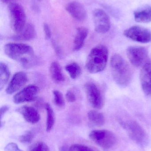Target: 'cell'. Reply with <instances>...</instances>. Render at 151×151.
<instances>
[{
  "instance_id": "obj_31",
  "label": "cell",
  "mask_w": 151,
  "mask_h": 151,
  "mask_svg": "<svg viewBox=\"0 0 151 151\" xmlns=\"http://www.w3.org/2000/svg\"><path fill=\"white\" fill-rule=\"evenodd\" d=\"M9 109V107L7 106H3L1 107V109H0V117H1V119L4 114L8 111Z\"/></svg>"
},
{
  "instance_id": "obj_28",
  "label": "cell",
  "mask_w": 151,
  "mask_h": 151,
  "mask_svg": "<svg viewBox=\"0 0 151 151\" xmlns=\"http://www.w3.org/2000/svg\"><path fill=\"white\" fill-rule=\"evenodd\" d=\"M43 31L45 37L47 40H50L51 37V32L49 26L47 23L43 24Z\"/></svg>"
},
{
  "instance_id": "obj_30",
  "label": "cell",
  "mask_w": 151,
  "mask_h": 151,
  "mask_svg": "<svg viewBox=\"0 0 151 151\" xmlns=\"http://www.w3.org/2000/svg\"><path fill=\"white\" fill-rule=\"evenodd\" d=\"M66 100L70 103H74L76 100V97L74 93L71 91H68L66 94Z\"/></svg>"
},
{
  "instance_id": "obj_25",
  "label": "cell",
  "mask_w": 151,
  "mask_h": 151,
  "mask_svg": "<svg viewBox=\"0 0 151 151\" xmlns=\"http://www.w3.org/2000/svg\"><path fill=\"white\" fill-rule=\"evenodd\" d=\"M28 151H49L48 145L43 142H37L29 148Z\"/></svg>"
},
{
  "instance_id": "obj_2",
  "label": "cell",
  "mask_w": 151,
  "mask_h": 151,
  "mask_svg": "<svg viewBox=\"0 0 151 151\" xmlns=\"http://www.w3.org/2000/svg\"><path fill=\"white\" fill-rule=\"evenodd\" d=\"M113 78L116 83L122 88L127 86L131 81L133 73L129 64L119 54H115L110 62Z\"/></svg>"
},
{
  "instance_id": "obj_22",
  "label": "cell",
  "mask_w": 151,
  "mask_h": 151,
  "mask_svg": "<svg viewBox=\"0 0 151 151\" xmlns=\"http://www.w3.org/2000/svg\"><path fill=\"white\" fill-rule=\"evenodd\" d=\"M45 109L47 114L46 130L47 132H50L52 129L55 124V114L51 106L48 103H47L45 105Z\"/></svg>"
},
{
  "instance_id": "obj_14",
  "label": "cell",
  "mask_w": 151,
  "mask_h": 151,
  "mask_svg": "<svg viewBox=\"0 0 151 151\" xmlns=\"http://www.w3.org/2000/svg\"><path fill=\"white\" fill-rule=\"evenodd\" d=\"M140 81L144 92L151 96V63H147L142 67L140 73Z\"/></svg>"
},
{
  "instance_id": "obj_3",
  "label": "cell",
  "mask_w": 151,
  "mask_h": 151,
  "mask_svg": "<svg viewBox=\"0 0 151 151\" xmlns=\"http://www.w3.org/2000/svg\"><path fill=\"white\" fill-rule=\"evenodd\" d=\"M108 50L104 45L96 46L90 52L86 67L89 72L96 73L104 70L106 67L108 58Z\"/></svg>"
},
{
  "instance_id": "obj_21",
  "label": "cell",
  "mask_w": 151,
  "mask_h": 151,
  "mask_svg": "<svg viewBox=\"0 0 151 151\" xmlns=\"http://www.w3.org/2000/svg\"><path fill=\"white\" fill-rule=\"evenodd\" d=\"M10 73L7 65L1 62L0 64V90L4 88L9 79Z\"/></svg>"
},
{
  "instance_id": "obj_6",
  "label": "cell",
  "mask_w": 151,
  "mask_h": 151,
  "mask_svg": "<svg viewBox=\"0 0 151 151\" xmlns=\"http://www.w3.org/2000/svg\"><path fill=\"white\" fill-rule=\"evenodd\" d=\"M126 53L129 60L135 67H143L148 63L149 54L144 47H130L127 50Z\"/></svg>"
},
{
  "instance_id": "obj_13",
  "label": "cell",
  "mask_w": 151,
  "mask_h": 151,
  "mask_svg": "<svg viewBox=\"0 0 151 151\" xmlns=\"http://www.w3.org/2000/svg\"><path fill=\"white\" fill-rule=\"evenodd\" d=\"M27 81V75L23 72L15 73L12 77L6 89L8 94H13L20 89Z\"/></svg>"
},
{
  "instance_id": "obj_26",
  "label": "cell",
  "mask_w": 151,
  "mask_h": 151,
  "mask_svg": "<svg viewBox=\"0 0 151 151\" xmlns=\"http://www.w3.org/2000/svg\"><path fill=\"white\" fill-rule=\"evenodd\" d=\"M69 151H96L91 147L81 144H74L69 148Z\"/></svg>"
},
{
  "instance_id": "obj_32",
  "label": "cell",
  "mask_w": 151,
  "mask_h": 151,
  "mask_svg": "<svg viewBox=\"0 0 151 151\" xmlns=\"http://www.w3.org/2000/svg\"><path fill=\"white\" fill-rule=\"evenodd\" d=\"M13 1V0H1L3 3H8L9 2L11 1Z\"/></svg>"
},
{
  "instance_id": "obj_24",
  "label": "cell",
  "mask_w": 151,
  "mask_h": 151,
  "mask_svg": "<svg viewBox=\"0 0 151 151\" xmlns=\"http://www.w3.org/2000/svg\"><path fill=\"white\" fill-rule=\"evenodd\" d=\"M53 93L54 103L56 105L59 107H64L65 105V101L62 93L58 90H54Z\"/></svg>"
},
{
  "instance_id": "obj_29",
  "label": "cell",
  "mask_w": 151,
  "mask_h": 151,
  "mask_svg": "<svg viewBox=\"0 0 151 151\" xmlns=\"http://www.w3.org/2000/svg\"><path fill=\"white\" fill-rule=\"evenodd\" d=\"M4 150L5 151H23L19 148L16 144L14 143H10L7 145Z\"/></svg>"
},
{
  "instance_id": "obj_12",
  "label": "cell",
  "mask_w": 151,
  "mask_h": 151,
  "mask_svg": "<svg viewBox=\"0 0 151 151\" xmlns=\"http://www.w3.org/2000/svg\"><path fill=\"white\" fill-rule=\"evenodd\" d=\"M66 11L76 20L84 21L87 18V13L83 5L79 2H70L66 6Z\"/></svg>"
},
{
  "instance_id": "obj_7",
  "label": "cell",
  "mask_w": 151,
  "mask_h": 151,
  "mask_svg": "<svg viewBox=\"0 0 151 151\" xmlns=\"http://www.w3.org/2000/svg\"><path fill=\"white\" fill-rule=\"evenodd\" d=\"M124 35L134 41L143 43L151 42V31L149 29L140 26H133L124 32Z\"/></svg>"
},
{
  "instance_id": "obj_23",
  "label": "cell",
  "mask_w": 151,
  "mask_h": 151,
  "mask_svg": "<svg viewBox=\"0 0 151 151\" xmlns=\"http://www.w3.org/2000/svg\"><path fill=\"white\" fill-rule=\"evenodd\" d=\"M65 70L73 79L78 78L81 74V69L79 64L76 63H71L65 66Z\"/></svg>"
},
{
  "instance_id": "obj_16",
  "label": "cell",
  "mask_w": 151,
  "mask_h": 151,
  "mask_svg": "<svg viewBox=\"0 0 151 151\" xmlns=\"http://www.w3.org/2000/svg\"><path fill=\"white\" fill-rule=\"evenodd\" d=\"M36 32L34 26L31 23L26 24L25 28L19 33L13 36L16 40L29 41L35 38Z\"/></svg>"
},
{
  "instance_id": "obj_1",
  "label": "cell",
  "mask_w": 151,
  "mask_h": 151,
  "mask_svg": "<svg viewBox=\"0 0 151 151\" xmlns=\"http://www.w3.org/2000/svg\"><path fill=\"white\" fill-rule=\"evenodd\" d=\"M4 51L8 57L19 62L25 68L34 64V52L32 47L23 43L10 42L4 47Z\"/></svg>"
},
{
  "instance_id": "obj_10",
  "label": "cell",
  "mask_w": 151,
  "mask_h": 151,
  "mask_svg": "<svg viewBox=\"0 0 151 151\" xmlns=\"http://www.w3.org/2000/svg\"><path fill=\"white\" fill-rule=\"evenodd\" d=\"M122 125L127 131L129 136L137 142L143 143L146 140L145 131L136 122L129 121L122 122Z\"/></svg>"
},
{
  "instance_id": "obj_4",
  "label": "cell",
  "mask_w": 151,
  "mask_h": 151,
  "mask_svg": "<svg viewBox=\"0 0 151 151\" xmlns=\"http://www.w3.org/2000/svg\"><path fill=\"white\" fill-rule=\"evenodd\" d=\"M8 9L12 28L17 34L19 33L26 25V15L24 8L19 4L11 3Z\"/></svg>"
},
{
  "instance_id": "obj_5",
  "label": "cell",
  "mask_w": 151,
  "mask_h": 151,
  "mask_svg": "<svg viewBox=\"0 0 151 151\" xmlns=\"http://www.w3.org/2000/svg\"><path fill=\"white\" fill-rule=\"evenodd\" d=\"M89 137L93 142L104 149L113 147L117 142L115 134L108 130H95L90 134Z\"/></svg>"
},
{
  "instance_id": "obj_8",
  "label": "cell",
  "mask_w": 151,
  "mask_h": 151,
  "mask_svg": "<svg viewBox=\"0 0 151 151\" xmlns=\"http://www.w3.org/2000/svg\"><path fill=\"white\" fill-rule=\"evenodd\" d=\"M93 20L95 31L100 34H105L109 32L111 27L110 18L107 13L100 9L94 10Z\"/></svg>"
},
{
  "instance_id": "obj_20",
  "label": "cell",
  "mask_w": 151,
  "mask_h": 151,
  "mask_svg": "<svg viewBox=\"0 0 151 151\" xmlns=\"http://www.w3.org/2000/svg\"><path fill=\"white\" fill-rule=\"evenodd\" d=\"M88 118L92 124L98 127L103 126L105 122L103 114L96 111H90L88 113Z\"/></svg>"
},
{
  "instance_id": "obj_15",
  "label": "cell",
  "mask_w": 151,
  "mask_h": 151,
  "mask_svg": "<svg viewBox=\"0 0 151 151\" xmlns=\"http://www.w3.org/2000/svg\"><path fill=\"white\" fill-rule=\"evenodd\" d=\"M24 117L27 122L32 124H35L40 121V117L37 111L33 107L24 106L20 107L17 110Z\"/></svg>"
},
{
  "instance_id": "obj_9",
  "label": "cell",
  "mask_w": 151,
  "mask_h": 151,
  "mask_svg": "<svg viewBox=\"0 0 151 151\" xmlns=\"http://www.w3.org/2000/svg\"><path fill=\"white\" fill-rule=\"evenodd\" d=\"M85 90L90 105L95 109H102L104 106V100L98 87L94 83H87L85 85Z\"/></svg>"
},
{
  "instance_id": "obj_18",
  "label": "cell",
  "mask_w": 151,
  "mask_h": 151,
  "mask_svg": "<svg viewBox=\"0 0 151 151\" xmlns=\"http://www.w3.org/2000/svg\"><path fill=\"white\" fill-rule=\"evenodd\" d=\"M134 17L136 22L148 23L151 22V6H147L136 11Z\"/></svg>"
},
{
  "instance_id": "obj_17",
  "label": "cell",
  "mask_w": 151,
  "mask_h": 151,
  "mask_svg": "<svg viewBox=\"0 0 151 151\" xmlns=\"http://www.w3.org/2000/svg\"><path fill=\"white\" fill-rule=\"evenodd\" d=\"M88 30L83 27H78L74 40V50L79 51L82 48L88 35Z\"/></svg>"
},
{
  "instance_id": "obj_27",
  "label": "cell",
  "mask_w": 151,
  "mask_h": 151,
  "mask_svg": "<svg viewBox=\"0 0 151 151\" xmlns=\"http://www.w3.org/2000/svg\"><path fill=\"white\" fill-rule=\"evenodd\" d=\"M34 135L31 131H27L20 137L19 141L23 143H29L33 141Z\"/></svg>"
},
{
  "instance_id": "obj_11",
  "label": "cell",
  "mask_w": 151,
  "mask_h": 151,
  "mask_svg": "<svg viewBox=\"0 0 151 151\" xmlns=\"http://www.w3.org/2000/svg\"><path fill=\"white\" fill-rule=\"evenodd\" d=\"M38 92L37 86L33 84L28 85L14 96L13 102L16 104L32 102L36 99Z\"/></svg>"
},
{
  "instance_id": "obj_19",
  "label": "cell",
  "mask_w": 151,
  "mask_h": 151,
  "mask_svg": "<svg viewBox=\"0 0 151 151\" xmlns=\"http://www.w3.org/2000/svg\"><path fill=\"white\" fill-rule=\"evenodd\" d=\"M50 73L51 78L56 82L60 83L64 81V76L61 66L57 62L51 63L50 66Z\"/></svg>"
}]
</instances>
